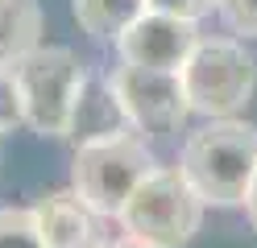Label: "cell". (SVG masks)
Listing matches in <instances>:
<instances>
[{"label":"cell","mask_w":257,"mask_h":248,"mask_svg":"<svg viewBox=\"0 0 257 248\" xmlns=\"http://www.w3.org/2000/svg\"><path fill=\"white\" fill-rule=\"evenodd\" d=\"M17 124H25V104L17 91V79H13L9 66H0V137L13 132Z\"/></svg>","instance_id":"13"},{"label":"cell","mask_w":257,"mask_h":248,"mask_svg":"<svg viewBox=\"0 0 257 248\" xmlns=\"http://www.w3.org/2000/svg\"><path fill=\"white\" fill-rule=\"evenodd\" d=\"M216 13L224 17V25L240 38H257V0H220Z\"/></svg>","instance_id":"14"},{"label":"cell","mask_w":257,"mask_h":248,"mask_svg":"<svg viewBox=\"0 0 257 248\" xmlns=\"http://www.w3.org/2000/svg\"><path fill=\"white\" fill-rule=\"evenodd\" d=\"M245 215H249V227L257 231V174L249 182V194H245Z\"/></svg>","instance_id":"16"},{"label":"cell","mask_w":257,"mask_h":248,"mask_svg":"<svg viewBox=\"0 0 257 248\" xmlns=\"http://www.w3.org/2000/svg\"><path fill=\"white\" fill-rule=\"evenodd\" d=\"M183 87L191 99V112L220 120V116H236L249 104L257 87V58L232 38H199L183 66Z\"/></svg>","instance_id":"4"},{"label":"cell","mask_w":257,"mask_h":248,"mask_svg":"<svg viewBox=\"0 0 257 248\" xmlns=\"http://www.w3.org/2000/svg\"><path fill=\"white\" fill-rule=\"evenodd\" d=\"M38 227H42V240L46 248H104V231H100V219L83 198L71 190H50L46 198H38Z\"/></svg>","instance_id":"9"},{"label":"cell","mask_w":257,"mask_h":248,"mask_svg":"<svg viewBox=\"0 0 257 248\" xmlns=\"http://www.w3.org/2000/svg\"><path fill=\"white\" fill-rule=\"evenodd\" d=\"M199 46V21L187 17H170L146 9L116 38V54L128 66H150V71H183L191 50Z\"/></svg>","instance_id":"7"},{"label":"cell","mask_w":257,"mask_h":248,"mask_svg":"<svg viewBox=\"0 0 257 248\" xmlns=\"http://www.w3.org/2000/svg\"><path fill=\"white\" fill-rule=\"evenodd\" d=\"M203 198L195 186L183 178V170L174 165H158V170L141 182V186L124 198L120 207V227L128 240L150 244V248H183L195 240V231L203 223Z\"/></svg>","instance_id":"2"},{"label":"cell","mask_w":257,"mask_h":248,"mask_svg":"<svg viewBox=\"0 0 257 248\" xmlns=\"http://www.w3.org/2000/svg\"><path fill=\"white\" fill-rule=\"evenodd\" d=\"M0 248H46L38 215L25 207H0Z\"/></svg>","instance_id":"12"},{"label":"cell","mask_w":257,"mask_h":248,"mask_svg":"<svg viewBox=\"0 0 257 248\" xmlns=\"http://www.w3.org/2000/svg\"><path fill=\"white\" fill-rule=\"evenodd\" d=\"M108 79L116 87L133 128L150 132V137H166V132H179L187 124L191 99H187V87H183L179 71H150V66L120 62Z\"/></svg>","instance_id":"6"},{"label":"cell","mask_w":257,"mask_h":248,"mask_svg":"<svg viewBox=\"0 0 257 248\" xmlns=\"http://www.w3.org/2000/svg\"><path fill=\"white\" fill-rule=\"evenodd\" d=\"M150 9L158 13H170V17H187V21H199V17H207L220 0H146Z\"/></svg>","instance_id":"15"},{"label":"cell","mask_w":257,"mask_h":248,"mask_svg":"<svg viewBox=\"0 0 257 248\" xmlns=\"http://www.w3.org/2000/svg\"><path fill=\"white\" fill-rule=\"evenodd\" d=\"M179 170L207 207H245L257 174V128L236 116L207 120L187 137Z\"/></svg>","instance_id":"1"},{"label":"cell","mask_w":257,"mask_h":248,"mask_svg":"<svg viewBox=\"0 0 257 248\" xmlns=\"http://www.w3.org/2000/svg\"><path fill=\"white\" fill-rule=\"evenodd\" d=\"M158 170L154 149L137 137V132H124V137L112 141H95V145H79L75 161H71V186L83 203L104 215V219H116L124 198L133 194L141 182Z\"/></svg>","instance_id":"3"},{"label":"cell","mask_w":257,"mask_h":248,"mask_svg":"<svg viewBox=\"0 0 257 248\" xmlns=\"http://www.w3.org/2000/svg\"><path fill=\"white\" fill-rule=\"evenodd\" d=\"M83 71L87 66L67 46H38L13 66V79H17V91L25 104V124L34 132L67 137L71 99L83 83Z\"/></svg>","instance_id":"5"},{"label":"cell","mask_w":257,"mask_h":248,"mask_svg":"<svg viewBox=\"0 0 257 248\" xmlns=\"http://www.w3.org/2000/svg\"><path fill=\"white\" fill-rule=\"evenodd\" d=\"M104 248H150V244H137V240H116V244H104Z\"/></svg>","instance_id":"17"},{"label":"cell","mask_w":257,"mask_h":248,"mask_svg":"<svg viewBox=\"0 0 257 248\" xmlns=\"http://www.w3.org/2000/svg\"><path fill=\"white\" fill-rule=\"evenodd\" d=\"M133 132V120L120 104L112 79L100 71H83V83L71 99V116H67V141L79 145H95V141H112Z\"/></svg>","instance_id":"8"},{"label":"cell","mask_w":257,"mask_h":248,"mask_svg":"<svg viewBox=\"0 0 257 248\" xmlns=\"http://www.w3.org/2000/svg\"><path fill=\"white\" fill-rule=\"evenodd\" d=\"M71 9L83 33H91L95 42H116L150 5L146 0H71Z\"/></svg>","instance_id":"11"},{"label":"cell","mask_w":257,"mask_h":248,"mask_svg":"<svg viewBox=\"0 0 257 248\" xmlns=\"http://www.w3.org/2000/svg\"><path fill=\"white\" fill-rule=\"evenodd\" d=\"M42 42V5L38 0H0V66H17Z\"/></svg>","instance_id":"10"}]
</instances>
